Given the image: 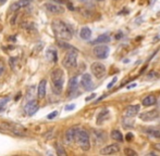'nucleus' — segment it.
<instances>
[{"label":"nucleus","mask_w":160,"mask_h":156,"mask_svg":"<svg viewBox=\"0 0 160 156\" xmlns=\"http://www.w3.org/2000/svg\"><path fill=\"white\" fill-rule=\"evenodd\" d=\"M55 35L61 40H71L73 37L72 27L61 20H55L51 24Z\"/></svg>","instance_id":"obj_1"},{"label":"nucleus","mask_w":160,"mask_h":156,"mask_svg":"<svg viewBox=\"0 0 160 156\" xmlns=\"http://www.w3.org/2000/svg\"><path fill=\"white\" fill-rule=\"evenodd\" d=\"M51 85H52V91L56 94H60L63 88L64 84V73L61 68H55L51 72Z\"/></svg>","instance_id":"obj_2"},{"label":"nucleus","mask_w":160,"mask_h":156,"mask_svg":"<svg viewBox=\"0 0 160 156\" xmlns=\"http://www.w3.org/2000/svg\"><path fill=\"white\" fill-rule=\"evenodd\" d=\"M74 141H76V143L81 148V150L85 151V152L89 151V149H91V138H89V135L87 133V131L83 130V129H78L76 130Z\"/></svg>","instance_id":"obj_3"},{"label":"nucleus","mask_w":160,"mask_h":156,"mask_svg":"<svg viewBox=\"0 0 160 156\" xmlns=\"http://www.w3.org/2000/svg\"><path fill=\"white\" fill-rule=\"evenodd\" d=\"M0 128L3 129L4 131H9V132L13 133L15 135H20V137L26 135V129L22 125L17 124V122H2L0 125Z\"/></svg>","instance_id":"obj_4"},{"label":"nucleus","mask_w":160,"mask_h":156,"mask_svg":"<svg viewBox=\"0 0 160 156\" xmlns=\"http://www.w3.org/2000/svg\"><path fill=\"white\" fill-rule=\"evenodd\" d=\"M62 64L65 68H74L78 65V50H69L65 53Z\"/></svg>","instance_id":"obj_5"},{"label":"nucleus","mask_w":160,"mask_h":156,"mask_svg":"<svg viewBox=\"0 0 160 156\" xmlns=\"http://www.w3.org/2000/svg\"><path fill=\"white\" fill-rule=\"evenodd\" d=\"M93 53L94 55L99 60H103L106 57H108L110 53V48L106 44H98L95 48L93 49Z\"/></svg>","instance_id":"obj_6"},{"label":"nucleus","mask_w":160,"mask_h":156,"mask_svg":"<svg viewBox=\"0 0 160 156\" xmlns=\"http://www.w3.org/2000/svg\"><path fill=\"white\" fill-rule=\"evenodd\" d=\"M92 138H93V142L96 146H100L107 141V135H106L105 131L102 130H98L95 129L92 132Z\"/></svg>","instance_id":"obj_7"},{"label":"nucleus","mask_w":160,"mask_h":156,"mask_svg":"<svg viewBox=\"0 0 160 156\" xmlns=\"http://www.w3.org/2000/svg\"><path fill=\"white\" fill-rule=\"evenodd\" d=\"M91 71L94 76L96 78H98V79L102 78L106 75V72H107L106 66L103 65L102 63H100V62H94L91 65Z\"/></svg>","instance_id":"obj_8"},{"label":"nucleus","mask_w":160,"mask_h":156,"mask_svg":"<svg viewBox=\"0 0 160 156\" xmlns=\"http://www.w3.org/2000/svg\"><path fill=\"white\" fill-rule=\"evenodd\" d=\"M44 8L51 14H62L64 12V8L60 4L53 3V2H46L44 4Z\"/></svg>","instance_id":"obj_9"},{"label":"nucleus","mask_w":160,"mask_h":156,"mask_svg":"<svg viewBox=\"0 0 160 156\" xmlns=\"http://www.w3.org/2000/svg\"><path fill=\"white\" fill-rule=\"evenodd\" d=\"M139 118H141L143 122H152V120H155V119H157V118H159V112L157 110L146 111V112L139 114Z\"/></svg>","instance_id":"obj_10"},{"label":"nucleus","mask_w":160,"mask_h":156,"mask_svg":"<svg viewBox=\"0 0 160 156\" xmlns=\"http://www.w3.org/2000/svg\"><path fill=\"white\" fill-rule=\"evenodd\" d=\"M81 85L85 91H91L94 89V82L93 78L89 74H84L81 78Z\"/></svg>","instance_id":"obj_11"},{"label":"nucleus","mask_w":160,"mask_h":156,"mask_svg":"<svg viewBox=\"0 0 160 156\" xmlns=\"http://www.w3.org/2000/svg\"><path fill=\"white\" fill-rule=\"evenodd\" d=\"M38 108H39V106H38V103L36 100H30V101L25 104V106H24V112H25L28 116H33L38 111Z\"/></svg>","instance_id":"obj_12"},{"label":"nucleus","mask_w":160,"mask_h":156,"mask_svg":"<svg viewBox=\"0 0 160 156\" xmlns=\"http://www.w3.org/2000/svg\"><path fill=\"white\" fill-rule=\"evenodd\" d=\"M118 152H120V145L118 143H112L109 144V145H106L100 150V154L102 155H111L116 154Z\"/></svg>","instance_id":"obj_13"},{"label":"nucleus","mask_w":160,"mask_h":156,"mask_svg":"<svg viewBox=\"0 0 160 156\" xmlns=\"http://www.w3.org/2000/svg\"><path fill=\"white\" fill-rule=\"evenodd\" d=\"M30 4H31V0H18V1L13 2L10 6V11L15 12V11H19L23 8H26Z\"/></svg>","instance_id":"obj_14"},{"label":"nucleus","mask_w":160,"mask_h":156,"mask_svg":"<svg viewBox=\"0 0 160 156\" xmlns=\"http://www.w3.org/2000/svg\"><path fill=\"white\" fill-rule=\"evenodd\" d=\"M139 108H141V106H139L138 104H134V105L128 106L127 110L124 111V117L132 118V117L136 116L139 112Z\"/></svg>","instance_id":"obj_15"},{"label":"nucleus","mask_w":160,"mask_h":156,"mask_svg":"<svg viewBox=\"0 0 160 156\" xmlns=\"http://www.w3.org/2000/svg\"><path fill=\"white\" fill-rule=\"evenodd\" d=\"M144 132H146L149 137L154 139H160V129L157 127H146L144 128Z\"/></svg>","instance_id":"obj_16"},{"label":"nucleus","mask_w":160,"mask_h":156,"mask_svg":"<svg viewBox=\"0 0 160 156\" xmlns=\"http://www.w3.org/2000/svg\"><path fill=\"white\" fill-rule=\"evenodd\" d=\"M46 59L48 62L50 63H56L58 60V53H57V50L53 48H48L46 51Z\"/></svg>","instance_id":"obj_17"},{"label":"nucleus","mask_w":160,"mask_h":156,"mask_svg":"<svg viewBox=\"0 0 160 156\" xmlns=\"http://www.w3.org/2000/svg\"><path fill=\"white\" fill-rule=\"evenodd\" d=\"M76 130H78V128L72 127V128H69L67 131H65V141H67V143L70 144L74 141V139H75Z\"/></svg>","instance_id":"obj_18"},{"label":"nucleus","mask_w":160,"mask_h":156,"mask_svg":"<svg viewBox=\"0 0 160 156\" xmlns=\"http://www.w3.org/2000/svg\"><path fill=\"white\" fill-rule=\"evenodd\" d=\"M111 40V37L108 34H102L100 36H98L96 39H94L93 41H91V44H107Z\"/></svg>","instance_id":"obj_19"},{"label":"nucleus","mask_w":160,"mask_h":156,"mask_svg":"<svg viewBox=\"0 0 160 156\" xmlns=\"http://www.w3.org/2000/svg\"><path fill=\"white\" fill-rule=\"evenodd\" d=\"M156 102H157L156 95L149 94V95H147L146 98H144L143 101H142V104H143L144 106H146V108H149V106L155 105V104H156Z\"/></svg>","instance_id":"obj_20"},{"label":"nucleus","mask_w":160,"mask_h":156,"mask_svg":"<svg viewBox=\"0 0 160 156\" xmlns=\"http://www.w3.org/2000/svg\"><path fill=\"white\" fill-rule=\"evenodd\" d=\"M78 88V77H72L71 79L69 80V88H68V92L69 93H74Z\"/></svg>","instance_id":"obj_21"},{"label":"nucleus","mask_w":160,"mask_h":156,"mask_svg":"<svg viewBox=\"0 0 160 156\" xmlns=\"http://www.w3.org/2000/svg\"><path fill=\"white\" fill-rule=\"evenodd\" d=\"M46 86H47V81L46 79L40 80L39 85H38V89H37V94L39 99H42L46 95Z\"/></svg>","instance_id":"obj_22"},{"label":"nucleus","mask_w":160,"mask_h":156,"mask_svg":"<svg viewBox=\"0 0 160 156\" xmlns=\"http://www.w3.org/2000/svg\"><path fill=\"white\" fill-rule=\"evenodd\" d=\"M80 37L82 38L83 40H89L92 37V30H89L88 27H82L80 30Z\"/></svg>","instance_id":"obj_23"},{"label":"nucleus","mask_w":160,"mask_h":156,"mask_svg":"<svg viewBox=\"0 0 160 156\" xmlns=\"http://www.w3.org/2000/svg\"><path fill=\"white\" fill-rule=\"evenodd\" d=\"M111 138L114 140V141H118L119 143L123 142V135L121 131H119L118 129H113L111 131Z\"/></svg>","instance_id":"obj_24"},{"label":"nucleus","mask_w":160,"mask_h":156,"mask_svg":"<svg viewBox=\"0 0 160 156\" xmlns=\"http://www.w3.org/2000/svg\"><path fill=\"white\" fill-rule=\"evenodd\" d=\"M108 117H109V111H108L107 108H105V110L101 111V112L98 114V116H97V124L100 125L101 122H102L105 119H107Z\"/></svg>","instance_id":"obj_25"},{"label":"nucleus","mask_w":160,"mask_h":156,"mask_svg":"<svg viewBox=\"0 0 160 156\" xmlns=\"http://www.w3.org/2000/svg\"><path fill=\"white\" fill-rule=\"evenodd\" d=\"M122 126L127 129H131L134 127V122L132 119H130V117H124L122 120Z\"/></svg>","instance_id":"obj_26"},{"label":"nucleus","mask_w":160,"mask_h":156,"mask_svg":"<svg viewBox=\"0 0 160 156\" xmlns=\"http://www.w3.org/2000/svg\"><path fill=\"white\" fill-rule=\"evenodd\" d=\"M58 44H59L61 48H64V49H69V50H76L74 47H72V46H70L69 44H67V42H63L62 40H59L58 41Z\"/></svg>","instance_id":"obj_27"},{"label":"nucleus","mask_w":160,"mask_h":156,"mask_svg":"<svg viewBox=\"0 0 160 156\" xmlns=\"http://www.w3.org/2000/svg\"><path fill=\"white\" fill-rule=\"evenodd\" d=\"M56 150H57V154L59 156H65V155H67V152L64 151L63 146L60 145V144H57V148H56Z\"/></svg>","instance_id":"obj_28"},{"label":"nucleus","mask_w":160,"mask_h":156,"mask_svg":"<svg viewBox=\"0 0 160 156\" xmlns=\"http://www.w3.org/2000/svg\"><path fill=\"white\" fill-rule=\"evenodd\" d=\"M124 154L125 155H128V156H135V155H137V153L135 152V151H133L132 149H124Z\"/></svg>","instance_id":"obj_29"},{"label":"nucleus","mask_w":160,"mask_h":156,"mask_svg":"<svg viewBox=\"0 0 160 156\" xmlns=\"http://www.w3.org/2000/svg\"><path fill=\"white\" fill-rule=\"evenodd\" d=\"M15 63H17V59H15V57H11V59L9 60V64H10L12 68H15Z\"/></svg>","instance_id":"obj_30"},{"label":"nucleus","mask_w":160,"mask_h":156,"mask_svg":"<svg viewBox=\"0 0 160 156\" xmlns=\"http://www.w3.org/2000/svg\"><path fill=\"white\" fill-rule=\"evenodd\" d=\"M57 116H58V112H57V111H55V112L50 113V114L47 116V118H48V119H52V118H55V117H57Z\"/></svg>","instance_id":"obj_31"},{"label":"nucleus","mask_w":160,"mask_h":156,"mask_svg":"<svg viewBox=\"0 0 160 156\" xmlns=\"http://www.w3.org/2000/svg\"><path fill=\"white\" fill-rule=\"evenodd\" d=\"M4 71H6V67H4L3 64H2L1 62H0V76H1V75H3Z\"/></svg>","instance_id":"obj_32"},{"label":"nucleus","mask_w":160,"mask_h":156,"mask_svg":"<svg viewBox=\"0 0 160 156\" xmlns=\"http://www.w3.org/2000/svg\"><path fill=\"white\" fill-rule=\"evenodd\" d=\"M17 19H18V15H17V14L13 15L12 19L10 20V24H12V25H14V24H15V21H17Z\"/></svg>","instance_id":"obj_33"},{"label":"nucleus","mask_w":160,"mask_h":156,"mask_svg":"<svg viewBox=\"0 0 160 156\" xmlns=\"http://www.w3.org/2000/svg\"><path fill=\"white\" fill-rule=\"evenodd\" d=\"M74 108H75V105H74V104L65 106V111H72V110H74Z\"/></svg>","instance_id":"obj_34"},{"label":"nucleus","mask_w":160,"mask_h":156,"mask_svg":"<svg viewBox=\"0 0 160 156\" xmlns=\"http://www.w3.org/2000/svg\"><path fill=\"white\" fill-rule=\"evenodd\" d=\"M117 81V78L116 77H114L113 78V79H112V81L111 82H110V84L109 85H108V89H110V88H111V87L112 86H113V84H114V82H116Z\"/></svg>","instance_id":"obj_35"},{"label":"nucleus","mask_w":160,"mask_h":156,"mask_svg":"<svg viewBox=\"0 0 160 156\" xmlns=\"http://www.w3.org/2000/svg\"><path fill=\"white\" fill-rule=\"evenodd\" d=\"M132 139H133V135L131 132H128L127 135V140H128V141H131Z\"/></svg>","instance_id":"obj_36"},{"label":"nucleus","mask_w":160,"mask_h":156,"mask_svg":"<svg viewBox=\"0 0 160 156\" xmlns=\"http://www.w3.org/2000/svg\"><path fill=\"white\" fill-rule=\"evenodd\" d=\"M154 148L156 149L157 151H159V152H160V143H156V144L154 145Z\"/></svg>","instance_id":"obj_37"},{"label":"nucleus","mask_w":160,"mask_h":156,"mask_svg":"<svg viewBox=\"0 0 160 156\" xmlns=\"http://www.w3.org/2000/svg\"><path fill=\"white\" fill-rule=\"evenodd\" d=\"M134 87H136V84H131V85H128L127 88L128 89H132V88H134Z\"/></svg>","instance_id":"obj_38"},{"label":"nucleus","mask_w":160,"mask_h":156,"mask_svg":"<svg viewBox=\"0 0 160 156\" xmlns=\"http://www.w3.org/2000/svg\"><path fill=\"white\" fill-rule=\"evenodd\" d=\"M96 97V94H92L89 98H86V101H89V100H92V99H94V98Z\"/></svg>","instance_id":"obj_39"},{"label":"nucleus","mask_w":160,"mask_h":156,"mask_svg":"<svg viewBox=\"0 0 160 156\" xmlns=\"http://www.w3.org/2000/svg\"><path fill=\"white\" fill-rule=\"evenodd\" d=\"M20 98H21V93H19V94H18L17 97H15V101H18V100H19Z\"/></svg>","instance_id":"obj_40"},{"label":"nucleus","mask_w":160,"mask_h":156,"mask_svg":"<svg viewBox=\"0 0 160 156\" xmlns=\"http://www.w3.org/2000/svg\"><path fill=\"white\" fill-rule=\"evenodd\" d=\"M7 2V0H0V6H1V4H4Z\"/></svg>","instance_id":"obj_41"},{"label":"nucleus","mask_w":160,"mask_h":156,"mask_svg":"<svg viewBox=\"0 0 160 156\" xmlns=\"http://www.w3.org/2000/svg\"><path fill=\"white\" fill-rule=\"evenodd\" d=\"M1 111H3V106L0 105V112H1Z\"/></svg>","instance_id":"obj_42"},{"label":"nucleus","mask_w":160,"mask_h":156,"mask_svg":"<svg viewBox=\"0 0 160 156\" xmlns=\"http://www.w3.org/2000/svg\"><path fill=\"white\" fill-rule=\"evenodd\" d=\"M95 1H105V0H95Z\"/></svg>","instance_id":"obj_43"},{"label":"nucleus","mask_w":160,"mask_h":156,"mask_svg":"<svg viewBox=\"0 0 160 156\" xmlns=\"http://www.w3.org/2000/svg\"><path fill=\"white\" fill-rule=\"evenodd\" d=\"M159 126H160V118H159Z\"/></svg>","instance_id":"obj_44"},{"label":"nucleus","mask_w":160,"mask_h":156,"mask_svg":"<svg viewBox=\"0 0 160 156\" xmlns=\"http://www.w3.org/2000/svg\"><path fill=\"white\" fill-rule=\"evenodd\" d=\"M53 1H59V0H53Z\"/></svg>","instance_id":"obj_45"}]
</instances>
